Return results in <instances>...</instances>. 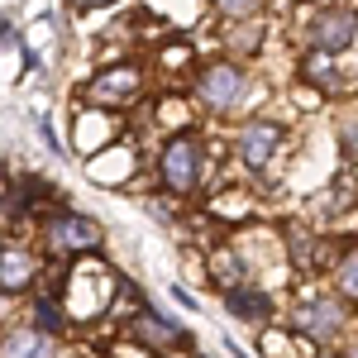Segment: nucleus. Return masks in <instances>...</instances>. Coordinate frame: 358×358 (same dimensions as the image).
<instances>
[{
    "mask_svg": "<svg viewBox=\"0 0 358 358\" xmlns=\"http://www.w3.org/2000/svg\"><path fill=\"white\" fill-rule=\"evenodd\" d=\"M215 5H220L224 15H253L258 10V0H215Z\"/></svg>",
    "mask_w": 358,
    "mask_h": 358,
    "instance_id": "13",
    "label": "nucleus"
},
{
    "mask_svg": "<svg viewBox=\"0 0 358 358\" xmlns=\"http://www.w3.org/2000/svg\"><path fill=\"white\" fill-rule=\"evenodd\" d=\"M134 91H138L134 67H110V72H101V77L91 82V101H101V106H124Z\"/></svg>",
    "mask_w": 358,
    "mask_h": 358,
    "instance_id": "5",
    "label": "nucleus"
},
{
    "mask_svg": "<svg viewBox=\"0 0 358 358\" xmlns=\"http://www.w3.org/2000/svg\"><path fill=\"white\" fill-rule=\"evenodd\" d=\"M296 325H301L306 334H334L344 325V310H339V301H310L301 315H296Z\"/></svg>",
    "mask_w": 358,
    "mask_h": 358,
    "instance_id": "7",
    "label": "nucleus"
},
{
    "mask_svg": "<svg viewBox=\"0 0 358 358\" xmlns=\"http://www.w3.org/2000/svg\"><path fill=\"white\" fill-rule=\"evenodd\" d=\"M53 244L57 248H96L101 244V224L86 215H62L53 224Z\"/></svg>",
    "mask_w": 358,
    "mask_h": 358,
    "instance_id": "6",
    "label": "nucleus"
},
{
    "mask_svg": "<svg viewBox=\"0 0 358 358\" xmlns=\"http://www.w3.org/2000/svg\"><path fill=\"white\" fill-rule=\"evenodd\" d=\"M239 86H244L239 67L215 62V67H206V72H201V101H206V106H215V110H224V106H234Z\"/></svg>",
    "mask_w": 358,
    "mask_h": 358,
    "instance_id": "3",
    "label": "nucleus"
},
{
    "mask_svg": "<svg viewBox=\"0 0 358 358\" xmlns=\"http://www.w3.org/2000/svg\"><path fill=\"white\" fill-rule=\"evenodd\" d=\"M277 143H282V129L268 124V120H258V124H248L244 134H239V158L248 167H263L277 153Z\"/></svg>",
    "mask_w": 358,
    "mask_h": 358,
    "instance_id": "4",
    "label": "nucleus"
},
{
    "mask_svg": "<svg viewBox=\"0 0 358 358\" xmlns=\"http://www.w3.org/2000/svg\"><path fill=\"white\" fill-rule=\"evenodd\" d=\"M354 34H358L354 10H325V15H315V24H310V43H315L320 53H344V48L354 43Z\"/></svg>",
    "mask_w": 358,
    "mask_h": 358,
    "instance_id": "2",
    "label": "nucleus"
},
{
    "mask_svg": "<svg viewBox=\"0 0 358 358\" xmlns=\"http://www.w3.org/2000/svg\"><path fill=\"white\" fill-rule=\"evenodd\" d=\"M138 334H143V339H148V344H182V339H187V334L177 330V325H172V330H167L163 320H143V330H138Z\"/></svg>",
    "mask_w": 358,
    "mask_h": 358,
    "instance_id": "11",
    "label": "nucleus"
},
{
    "mask_svg": "<svg viewBox=\"0 0 358 358\" xmlns=\"http://www.w3.org/2000/svg\"><path fill=\"white\" fill-rule=\"evenodd\" d=\"M229 310L239 315V320H268V296L263 292H248V287H239V292H229Z\"/></svg>",
    "mask_w": 358,
    "mask_h": 358,
    "instance_id": "10",
    "label": "nucleus"
},
{
    "mask_svg": "<svg viewBox=\"0 0 358 358\" xmlns=\"http://www.w3.org/2000/svg\"><path fill=\"white\" fill-rule=\"evenodd\" d=\"M339 292L358 301V248L349 253V258H344V268H339Z\"/></svg>",
    "mask_w": 358,
    "mask_h": 358,
    "instance_id": "12",
    "label": "nucleus"
},
{
    "mask_svg": "<svg viewBox=\"0 0 358 358\" xmlns=\"http://www.w3.org/2000/svg\"><path fill=\"white\" fill-rule=\"evenodd\" d=\"M57 320H62V315L53 310V301H38V325H48V330H57Z\"/></svg>",
    "mask_w": 358,
    "mask_h": 358,
    "instance_id": "14",
    "label": "nucleus"
},
{
    "mask_svg": "<svg viewBox=\"0 0 358 358\" xmlns=\"http://www.w3.org/2000/svg\"><path fill=\"white\" fill-rule=\"evenodd\" d=\"M196 167H201V148H196V138H172L163 148V182L172 192H192L196 187Z\"/></svg>",
    "mask_w": 358,
    "mask_h": 358,
    "instance_id": "1",
    "label": "nucleus"
},
{
    "mask_svg": "<svg viewBox=\"0 0 358 358\" xmlns=\"http://www.w3.org/2000/svg\"><path fill=\"white\" fill-rule=\"evenodd\" d=\"M5 358H53V339L34 330H15L5 334Z\"/></svg>",
    "mask_w": 358,
    "mask_h": 358,
    "instance_id": "8",
    "label": "nucleus"
},
{
    "mask_svg": "<svg viewBox=\"0 0 358 358\" xmlns=\"http://www.w3.org/2000/svg\"><path fill=\"white\" fill-rule=\"evenodd\" d=\"M344 153H349V158H358V124H349V129H344Z\"/></svg>",
    "mask_w": 358,
    "mask_h": 358,
    "instance_id": "15",
    "label": "nucleus"
},
{
    "mask_svg": "<svg viewBox=\"0 0 358 358\" xmlns=\"http://www.w3.org/2000/svg\"><path fill=\"white\" fill-rule=\"evenodd\" d=\"M29 273H34L29 253H20V248L10 244V248H5V258H0V282H5V292H20V287L29 282Z\"/></svg>",
    "mask_w": 358,
    "mask_h": 358,
    "instance_id": "9",
    "label": "nucleus"
}]
</instances>
